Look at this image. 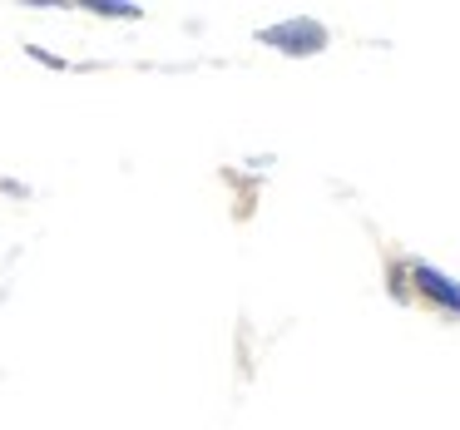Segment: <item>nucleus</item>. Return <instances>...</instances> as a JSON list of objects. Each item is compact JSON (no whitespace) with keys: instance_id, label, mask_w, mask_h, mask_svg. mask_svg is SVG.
Returning <instances> with one entry per match:
<instances>
[{"instance_id":"1","label":"nucleus","mask_w":460,"mask_h":430,"mask_svg":"<svg viewBox=\"0 0 460 430\" xmlns=\"http://www.w3.org/2000/svg\"><path fill=\"white\" fill-rule=\"evenodd\" d=\"M262 40L288 50V55H317L322 45H327V31H322L317 21H288V25H272Z\"/></svg>"},{"instance_id":"2","label":"nucleus","mask_w":460,"mask_h":430,"mask_svg":"<svg viewBox=\"0 0 460 430\" xmlns=\"http://www.w3.org/2000/svg\"><path fill=\"white\" fill-rule=\"evenodd\" d=\"M416 287L426 292V297H436L440 307L460 312V282H450L446 272H436V268H416Z\"/></svg>"}]
</instances>
